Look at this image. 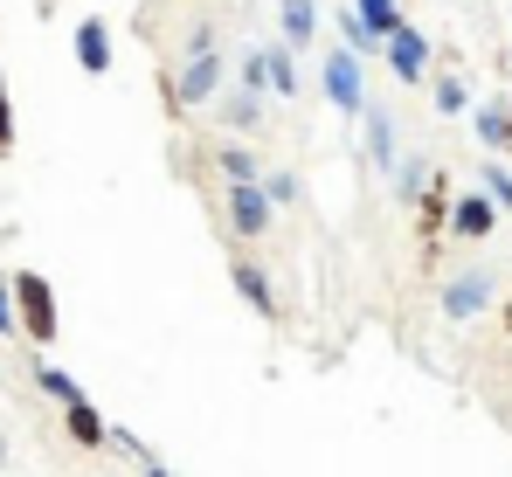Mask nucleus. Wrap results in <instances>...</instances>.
Listing matches in <instances>:
<instances>
[{
	"instance_id": "25",
	"label": "nucleus",
	"mask_w": 512,
	"mask_h": 477,
	"mask_svg": "<svg viewBox=\"0 0 512 477\" xmlns=\"http://www.w3.org/2000/svg\"><path fill=\"white\" fill-rule=\"evenodd\" d=\"M146 477H173V471H167V464H146Z\"/></svg>"
},
{
	"instance_id": "21",
	"label": "nucleus",
	"mask_w": 512,
	"mask_h": 477,
	"mask_svg": "<svg viewBox=\"0 0 512 477\" xmlns=\"http://www.w3.org/2000/svg\"><path fill=\"white\" fill-rule=\"evenodd\" d=\"M485 201H492V208H512V173L506 166H485Z\"/></svg>"
},
{
	"instance_id": "15",
	"label": "nucleus",
	"mask_w": 512,
	"mask_h": 477,
	"mask_svg": "<svg viewBox=\"0 0 512 477\" xmlns=\"http://www.w3.org/2000/svg\"><path fill=\"white\" fill-rule=\"evenodd\" d=\"M388 180H395V201H423V194H429L423 159H395V173H388Z\"/></svg>"
},
{
	"instance_id": "8",
	"label": "nucleus",
	"mask_w": 512,
	"mask_h": 477,
	"mask_svg": "<svg viewBox=\"0 0 512 477\" xmlns=\"http://www.w3.org/2000/svg\"><path fill=\"white\" fill-rule=\"evenodd\" d=\"M77 63H84V77H111V28H104V14L77 21Z\"/></svg>"
},
{
	"instance_id": "14",
	"label": "nucleus",
	"mask_w": 512,
	"mask_h": 477,
	"mask_svg": "<svg viewBox=\"0 0 512 477\" xmlns=\"http://www.w3.org/2000/svg\"><path fill=\"white\" fill-rule=\"evenodd\" d=\"M353 14H360V21H367V35H381V42L402 28V7H395V0H353Z\"/></svg>"
},
{
	"instance_id": "18",
	"label": "nucleus",
	"mask_w": 512,
	"mask_h": 477,
	"mask_svg": "<svg viewBox=\"0 0 512 477\" xmlns=\"http://www.w3.org/2000/svg\"><path fill=\"white\" fill-rule=\"evenodd\" d=\"M222 173H229V187H256V173H263V166H256L243 146H222Z\"/></svg>"
},
{
	"instance_id": "23",
	"label": "nucleus",
	"mask_w": 512,
	"mask_h": 477,
	"mask_svg": "<svg viewBox=\"0 0 512 477\" xmlns=\"http://www.w3.org/2000/svg\"><path fill=\"white\" fill-rule=\"evenodd\" d=\"M243 90H263V49L243 56Z\"/></svg>"
},
{
	"instance_id": "10",
	"label": "nucleus",
	"mask_w": 512,
	"mask_h": 477,
	"mask_svg": "<svg viewBox=\"0 0 512 477\" xmlns=\"http://www.w3.org/2000/svg\"><path fill=\"white\" fill-rule=\"evenodd\" d=\"M229 277H236V291H243V305L256 318H277V291H270V277L256 270V263H229Z\"/></svg>"
},
{
	"instance_id": "26",
	"label": "nucleus",
	"mask_w": 512,
	"mask_h": 477,
	"mask_svg": "<svg viewBox=\"0 0 512 477\" xmlns=\"http://www.w3.org/2000/svg\"><path fill=\"white\" fill-rule=\"evenodd\" d=\"M506 332H512V305H506Z\"/></svg>"
},
{
	"instance_id": "6",
	"label": "nucleus",
	"mask_w": 512,
	"mask_h": 477,
	"mask_svg": "<svg viewBox=\"0 0 512 477\" xmlns=\"http://www.w3.org/2000/svg\"><path fill=\"white\" fill-rule=\"evenodd\" d=\"M229 236H243V242L270 236V201L256 187H229Z\"/></svg>"
},
{
	"instance_id": "12",
	"label": "nucleus",
	"mask_w": 512,
	"mask_h": 477,
	"mask_svg": "<svg viewBox=\"0 0 512 477\" xmlns=\"http://www.w3.org/2000/svg\"><path fill=\"white\" fill-rule=\"evenodd\" d=\"M215 104H222V125H236V132H256V118H263V97L256 90H215Z\"/></svg>"
},
{
	"instance_id": "5",
	"label": "nucleus",
	"mask_w": 512,
	"mask_h": 477,
	"mask_svg": "<svg viewBox=\"0 0 512 477\" xmlns=\"http://www.w3.org/2000/svg\"><path fill=\"white\" fill-rule=\"evenodd\" d=\"M485 305H492V270H457L443 284V312L450 318H478Z\"/></svg>"
},
{
	"instance_id": "16",
	"label": "nucleus",
	"mask_w": 512,
	"mask_h": 477,
	"mask_svg": "<svg viewBox=\"0 0 512 477\" xmlns=\"http://www.w3.org/2000/svg\"><path fill=\"white\" fill-rule=\"evenodd\" d=\"M263 83H277L284 97H298V63H291V49H263Z\"/></svg>"
},
{
	"instance_id": "3",
	"label": "nucleus",
	"mask_w": 512,
	"mask_h": 477,
	"mask_svg": "<svg viewBox=\"0 0 512 477\" xmlns=\"http://www.w3.org/2000/svg\"><path fill=\"white\" fill-rule=\"evenodd\" d=\"M319 83H326V97H333V111H340V118H360V111H367L360 56H346L340 42H333V56H319Z\"/></svg>"
},
{
	"instance_id": "1",
	"label": "nucleus",
	"mask_w": 512,
	"mask_h": 477,
	"mask_svg": "<svg viewBox=\"0 0 512 477\" xmlns=\"http://www.w3.org/2000/svg\"><path fill=\"white\" fill-rule=\"evenodd\" d=\"M215 90H222V49H215V28H194V42H187L180 70L167 77V104L194 111V104H208Z\"/></svg>"
},
{
	"instance_id": "7",
	"label": "nucleus",
	"mask_w": 512,
	"mask_h": 477,
	"mask_svg": "<svg viewBox=\"0 0 512 477\" xmlns=\"http://www.w3.org/2000/svg\"><path fill=\"white\" fill-rule=\"evenodd\" d=\"M450 236H464V242H485L492 229H499V208L485 201V194H464V201H450V222H443Z\"/></svg>"
},
{
	"instance_id": "22",
	"label": "nucleus",
	"mask_w": 512,
	"mask_h": 477,
	"mask_svg": "<svg viewBox=\"0 0 512 477\" xmlns=\"http://www.w3.org/2000/svg\"><path fill=\"white\" fill-rule=\"evenodd\" d=\"M14 146V104H7V83H0V153Z\"/></svg>"
},
{
	"instance_id": "9",
	"label": "nucleus",
	"mask_w": 512,
	"mask_h": 477,
	"mask_svg": "<svg viewBox=\"0 0 512 477\" xmlns=\"http://www.w3.org/2000/svg\"><path fill=\"white\" fill-rule=\"evenodd\" d=\"M277 28H284V49L298 56V49L319 35V7H312V0H277Z\"/></svg>"
},
{
	"instance_id": "2",
	"label": "nucleus",
	"mask_w": 512,
	"mask_h": 477,
	"mask_svg": "<svg viewBox=\"0 0 512 477\" xmlns=\"http://www.w3.org/2000/svg\"><path fill=\"white\" fill-rule=\"evenodd\" d=\"M7 291H14V332H28L35 346H49L56 339V291H49V277L42 270H14Z\"/></svg>"
},
{
	"instance_id": "24",
	"label": "nucleus",
	"mask_w": 512,
	"mask_h": 477,
	"mask_svg": "<svg viewBox=\"0 0 512 477\" xmlns=\"http://www.w3.org/2000/svg\"><path fill=\"white\" fill-rule=\"evenodd\" d=\"M14 332V291H7V277H0V339Z\"/></svg>"
},
{
	"instance_id": "19",
	"label": "nucleus",
	"mask_w": 512,
	"mask_h": 477,
	"mask_svg": "<svg viewBox=\"0 0 512 477\" xmlns=\"http://www.w3.org/2000/svg\"><path fill=\"white\" fill-rule=\"evenodd\" d=\"M478 139L485 146H506V104H485L478 111Z\"/></svg>"
},
{
	"instance_id": "27",
	"label": "nucleus",
	"mask_w": 512,
	"mask_h": 477,
	"mask_svg": "<svg viewBox=\"0 0 512 477\" xmlns=\"http://www.w3.org/2000/svg\"><path fill=\"white\" fill-rule=\"evenodd\" d=\"M0 457H7V443H0Z\"/></svg>"
},
{
	"instance_id": "13",
	"label": "nucleus",
	"mask_w": 512,
	"mask_h": 477,
	"mask_svg": "<svg viewBox=\"0 0 512 477\" xmlns=\"http://www.w3.org/2000/svg\"><path fill=\"white\" fill-rule=\"evenodd\" d=\"M360 118H367V159H374L381 173H395V125H388V111H374V104H367Z\"/></svg>"
},
{
	"instance_id": "20",
	"label": "nucleus",
	"mask_w": 512,
	"mask_h": 477,
	"mask_svg": "<svg viewBox=\"0 0 512 477\" xmlns=\"http://www.w3.org/2000/svg\"><path fill=\"white\" fill-rule=\"evenodd\" d=\"M464 104H471V97H464V83H457V77H436V111H443V118H457Z\"/></svg>"
},
{
	"instance_id": "17",
	"label": "nucleus",
	"mask_w": 512,
	"mask_h": 477,
	"mask_svg": "<svg viewBox=\"0 0 512 477\" xmlns=\"http://www.w3.org/2000/svg\"><path fill=\"white\" fill-rule=\"evenodd\" d=\"M35 381H42V395H49V401H63V408H77V401H84V388H77V374H63V367H42Z\"/></svg>"
},
{
	"instance_id": "4",
	"label": "nucleus",
	"mask_w": 512,
	"mask_h": 477,
	"mask_svg": "<svg viewBox=\"0 0 512 477\" xmlns=\"http://www.w3.org/2000/svg\"><path fill=\"white\" fill-rule=\"evenodd\" d=\"M381 56H388V70H395L402 83H423V77H429V42L409 28V21H402V28L381 42Z\"/></svg>"
},
{
	"instance_id": "11",
	"label": "nucleus",
	"mask_w": 512,
	"mask_h": 477,
	"mask_svg": "<svg viewBox=\"0 0 512 477\" xmlns=\"http://www.w3.org/2000/svg\"><path fill=\"white\" fill-rule=\"evenodd\" d=\"M63 429H70V443H84V450H104L111 443V422L90 408V401H77V408H63Z\"/></svg>"
}]
</instances>
